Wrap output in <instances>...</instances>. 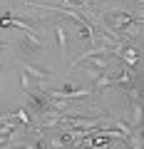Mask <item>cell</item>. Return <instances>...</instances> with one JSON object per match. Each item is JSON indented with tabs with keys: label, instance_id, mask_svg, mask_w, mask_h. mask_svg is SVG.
Returning a JSON list of instances; mask_svg holds the SVG:
<instances>
[{
	"label": "cell",
	"instance_id": "1",
	"mask_svg": "<svg viewBox=\"0 0 144 149\" xmlns=\"http://www.w3.org/2000/svg\"><path fill=\"white\" fill-rule=\"evenodd\" d=\"M20 67H22V72H25V74H30L32 80H38V82H45V80H50V72H47V70H40V67H35V65L25 62V60L20 62Z\"/></svg>",
	"mask_w": 144,
	"mask_h": 149
},
{
	"label": "cell",
	"instance_id": "2",
	"mask_svg": "<svg viewBox=\"0 0 144 149\" xmlns=\"http://www.w3.org/2000/svg\"><path fill=\"white\" fill-rule=\"evenodd\" d=\"M55 35H57V47H60V57H67V30H65L62 22H55Z\"/></svg>",
	"mask_w": 144,
	"mask_h": 149
},
{
	"label": "cell",
	"instance_id": "3",
	"mask_svg": "<svg viewBox=\"0 0 144 149\" xmlns=\"http://www.w3.org/2000/svg\"><path fill=\"white\" fill-rule=\"evenodd\" d=\"M107 87H114V77H112V72H102L99 77L95 80V95H99V92L107 90Z\"/></svg>",
	"mask_w": 144,
	"mask_h": 149
},
{
	"label": "cell",
	"instance_id": "4",
	"mask_svg": "<svg viewBox=\"0 0 144 149\" xmlns=\"http://www.w3.org/2000/svg\"><path fill=\"white\" fill-rule=\"evenodd\" d=\"M20 82H22V90H25V95H30V92H35V90H38V85L32 82V77H30V74H25V72H22Z\"/></svg>",
	"mask_w": 144,
	"mask_h": 149
},
{
	"label": "cell",
	"instance_id": "5",
	"mask_svg": "<svg viewBox=\"0 0 144 149\" xmlns=\"http://www.w3.org/2000/svg\"><path fill=\"white\" fill-rule=\"evenodd\" d=\"M0 47H3V42H0Z\"/></svg>",
	"mask_w": 144,
	"mask_h": 149
},
{
	"label": "cell",
	"instance_id": "6",
	"mask_svg": "<svg viewBox=\"0 0 144 149\" xmlns=\"http://www.w3.org/2000/svg\"><path fill=\"white\" fill-rule=\"evenodd\" d=\"M124 3H129V0H124Z\"/></svg>",
	"mask_w": 144,
	"mask_h": 149
}]
</instances>
